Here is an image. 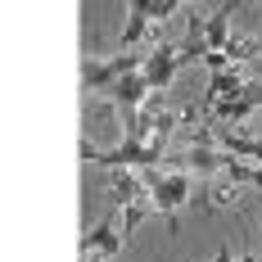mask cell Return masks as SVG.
<instances>
[{"label": "cell", "mask_w": 262, "mask_h": 262, "mask_svg": "<svg viewBox=\"0 0 262 262\" xmlns=\"http://www.w3.org/2000/svg\"><path fill=\"white\" fill-rule=\"evenodd\" d=\"M140 177H145V190L154 199V212H163L167 231H177V217L190 204V172L185 167H167V172L154 167V172H140Z\"/></svg>", "instance_id": "1"}, {"label": "cell", "mask_w": 262, "mask_h": 262, "mask_svg": "<svg viewBox=\"0 0 262 262\" xmlns=\"http://www.w3.org/2000/svg\"><path fill=\"white\" fill-rule=\"evenodd\" d=\"M177 73H181V63H177V46H154L149 59H145V73H140V77L149 81L154 95H163V91L177 81Z\"/></svg>", "instance_id": "2"}, {"label": "cell", "mask_w": 262, "mask_h": 262, "mask_svg": "<svg viewBox=\"0 0 262 262\" xmlns=\"http://www.w3.org/2000/svg\"><path fill=\"white\" fill-rule=\"evenodd\" d=\"M77 249H81V258H86V253H95V258H118V253H122V231L104 217L100 226H91V231L81 235Z\"/></svg>", "instance_id": "3"}, {"label": "cell", "mask_w": 262, "mask_h": 262, "mask_svg": "<svg viewBox=\"0 0 262 262\" xmlns=\"http://www.w3.org/2000/svg\"><path fill=\"white\" fill-rule=\"evenodd\" d=\"M149 0H127V27H122V50H136L149 36Z\"/></svg>", "instance_id": "4"}, {"label": "cell", "mask_w": 262, "mask_h": 262, "mask_svg": "<svg viewBox=\"0 0 262 262\" xmlns=\"http://www.w3.org/2000/svg\"><path fill=\"white\" fill-rule=\"evenodd\" d=\"M185 172H194V177H212V172H222L226 167V154L217 149V145H190L181 158Z\"/></svg>", "instance_id": "5"}, {"label": "cell", "mask_w": 262, "mask_h": 262, "mask_svg": "<svg viewBox=\"0 0 262 262\" xmlns=\"http://www.w3.org/2000/svg\"><path fill=\"white\" fill-rule=\"evenodd\" d=\"M108 194H113V204H118V208H131V204H136V199H145L149 190H145V177H140V172H127V167H122V172H113Z\"/></svg>", "instance_id": "6"}, {"label": "cell", "mask_w": 262, "mask_h": 262, "mask_svg": "<svg viewBox=\"0 0 262 262\" xmlns=\"http://www.w3.org/2000/svg\"><path fill=\"white\" fill-rule=\"evenodd\" d=\"M235 9L239 5L222 0V5L208 14V50H226V46H231V14H235Z\"/></svg>", "instance_id": "7"}, {"label": "cell", "mask_w": 262, "mask_h": 262, "mask_svg": "<svg viewBox=\"0 0 262 262\" xmlns=\"http://www.w3.org/2000/svg\"><path fill=\"white\" fill-rule=\"evenodd\" d=\"M149 212H154V199H149V194H145V199H136L131 208H122V239H127L131 231H136V226L149 217Z\"/></svg>", "instance_id": "8"}, {"label": "cell", "mask_w": 262, "mask_h": 262, "mask_svg": "<svg viewBox=\"0 0 262 262\" xmlns=\"http://www.w3.org/2000/svg\"><path fill=\"white\" fill-rule=\"evenodd\" d=\"M226 59H231V68H239V63H249L253 54H258V41L253 36H231V46H226Z\"/></svg>", "instance_id": "9"}, {"label": "cell", "mask_w": 262, "mask_h": 262, "mask_svg": "<svg viewBox=\"0 0 262 262\" xmlns=\"http://www.w3.org/2000/svg\"><path fill=\"white\" fill-rule=\"evenodd\" d=\"M226 177H231V185H253V167L244 163V158H231L226 154V167H222Z\"/></svg>", "instance_id": "10"}, {"label": "cell", "mask_w": 262, "mask_h": 262, "mask_svg": "<svg viewBox=\"0 0 262 262\" xmlns=\"http://www.w3.org/2000/svg\"><path fill=\"white\" fill-rule=\"evenodd\" d=\"M177 9H181V0H149V23L158 27L163 18H172Z\"/></svg>", "instance_id": "11"}, {"label": "cell", "mask_w": 262, "mask_h": 262, "mask_svg": "<svg viewBox=\"0 0 262 262\" xmlns=\"http://www.w3.org/2000/svg\"><path fill=\"white\" fill-rule=\"evenodd\" d=\"M208 204H212V208H226V204H235V185H217Z\"/></svg>", "instance_id": "12"}, {"label": "cell", "mask_w": 262, "mask_h": 262, "mask_svg": "<svg viewBox=\"0 0 262 262\" xmlns=\"http://www.w3.org/2000/svg\"><path fill=\"white\" fill-rule=\"evenodd\" d=\"M204 63H208V68H212V77L231 68V59H226V54H222V50H208V54H204Z\"/></svg>", "instance_id": "13"}, {"label": "cell", "mask_w": 262, "mask_h": 262, "mask_svg": "<svg viewBox=\"0 0 262 262\" xmlns=\"http://www.w3.org/2000/svg\"><path fill=\"white\" fill-rule=\"evenodd\" d=\"M244 100L253 108H262V81H249V86H244Z\"/></svg>", "instance_id": "14"}, {"label": "cell", "mask_w": 262, "mask_h": 262, "mask_svg": "<svg viewBox=\"0 0 262 262\" xmlns=\"http://www.w3.org/2000/svg\"><path fill=\"white\" fill-rule=\"evenodd\" d=\"M212 262H231V249H217V258Z\"/></svg>", "instance_id": "15"}, {"label": "cell", "mask_w": 262, "mask_h": 262, "mask_svg": "<svg viewBox=\"0 0 262 262\" xmlns=\"http://www.w3.org/2000/svg\"><path fill=\"white\" fill-rule=\"evenodd\" d=\"M235 262H262V258H258V253H239Z\"/></svg>", "instance_id": "16"}, {"label": "cell", "mask_w": 262, "mask_h": 262, "mask_svg": "<svg viewBox=\"0 0 262 262\" xmlns=\"http://www.w3.org/2000/svg\"><path fill=\"white\" fill-rule=\"evenodd\" d=\"M253 185H258V190H262V167H253Z\"/></svg>", "instance_id": "17"}, {"label": "cell", "mask_w": 262, "mask_h": 262, "mask_svg": "<svg viewBox=\"0 0 262 262\" xmlns=\"http://www.w3.org/2000/svg\"><path fill=\"white\" fill-rule=\"evenodd\" d=\"M95 262H108V258H95Z\"/></svg>", "instance_id": "18"}]
</instances>
